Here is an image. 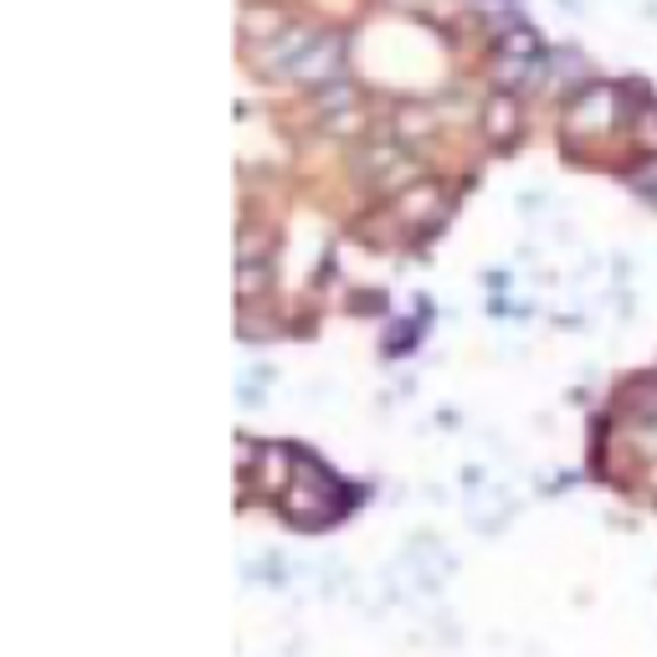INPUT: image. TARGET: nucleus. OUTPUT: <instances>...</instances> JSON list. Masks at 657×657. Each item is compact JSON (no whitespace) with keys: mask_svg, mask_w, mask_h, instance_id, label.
I'll list each match as a JSON object with an SVG mask.
<instances>
[{"mask_svg":"<svg viewBox=\"0 0 657 657\" xmlns=\"http://www.w3.org/2000/svg\"><path fill=\"white\" fill-rule=\"evenodd\" d=\"M488 123H493V134H498V139H508V134H514V123H519V114H514L508 104H493Z\"/></svg>","mask_w":657,"mask_h":657,"instance_id":"1","label":"nucleus"},{"mask_svg":"<svg viewBox=\"0 0 657 657\" xmlns=\"http://www.w3.org/2000/svg\"><path fill=\"white\" fill-rule=\"evenodd\" d=\"M632 185H637V191H643V195H653V201H657V160H647L643 170L632 175Z\"/></svg>","mask_w":657,"mask_h":657,"instance_id":"2","label":"nucleus"},{"mask_svg":"<svg viewBox=\"0 0 657 657\" xmlns=\"http://www.w3.org/2000/svg\"><path fill=\"white\" fill-rule=\"evenodd\" d=\"M653 483H657V467H653Z\"/></svg>","mask_w":657,"mask_h":657,"instance_id":"4","label":"nucleus"},{"mask_svg":"<svg viewBox=\"0 0 657 657\" xmlns=\"http://www.w3.org/2000/svg\"><path fill=\"white\" fill-rule=\"evenodd\" d=\"M643 144L657 150V108H647V119H643Z\"/></svg>","mask_w":657,"mask_h":657,"instance_id":"3","label":"nucleus"}]
</instances>
